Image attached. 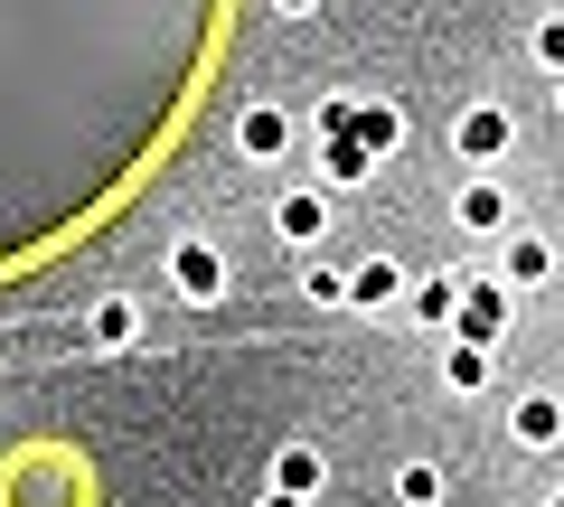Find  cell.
<instances>
[{"label":"cell","mask_w":564,"mask_h":507,"mask_svg":"<svg viewBox=\"0 0 564 507\" xmlns=\"http://www.w3.org/2000/svg\"><path fill=\"white\" fill-rule=\"evenodd\" d=\"M508 142H518V122H508V103H470L462 122H452V151H462V161H508Z\"/></svg>","instance_id":"6da1fadb"},{"label":"cell","mask_w":564,"mask_h":507,"mask_svg":"<svg viewBox=\"0 0 564 507\" xmlns=\"http://www.w3.org/2000/svg\"><path fill=\"white\" fill-rule=\"evenodd\" d=\"M170 291H180V301H226V254L207 235H188L180 254H170Z\"/></svg>","instance_id":"7a4b0ae2"},{"label":"cell","mask_w":564,"mask_h":507,"mask_svg":"<svg viewBox=\"0 0 564 507\" xmlns=\"http://www.w3.org/2000/svg\"><path fill=\"white\" fill-rule=\"evenodd\" d=\"M508 329V291L499 283H462V301H452V339L462 348H489Z\"/></svg>","instance_id":"3957f363"},{"label":"cell","mask_w":564,"mask_h":507,"mask_svg":"<svg viewBox=\"0 0 564 507\" xmlns=\"http://www.w3.org/2000/svg\"><path fill=\"white\" fill-rule=\"evenodd\" d=\"M452 225H462V235H508V188L489 179V169L462 179V188H452Z\"/></svg>","instance_id":"277c9868"},{"label":"cell","mask_w":564,"mask_h":507,"mask_svg":"<svg viewBox=\"0 0 564 507\" xmlns=\"http://www.w3.org/2000/svg\"><path fill=\"white\" fill-rule=\"evenodd\" d=\"M236 151L245 161H282V151H292V113H282V103H245L236 113Z\"/></svg>","instance_id":"5b68a950"},{"label":"cell","mask_w":564,"mask_h":507,"mask_svg":"<svg viewBox=\"0 0 564 507\" xmlns=\"http://www.w3.org/2000/svg\"><path fill=\"white\" fill-rule=\"evenodd\" d=\"M545 273H555V244H545V235H508V244H499V273H489V283H499V291H536Z\"/></svg>","instance_id":"8992f818"},{"label":"cell","mask_w":564,"mask_h":507,"mask_svg":"<svg viewBox=\"0 0 564 507\" xmlns=\"http://www.w3.org/2000/svg\"><path fill=\"white\" fill-rule=\"evenodd\" d=\"M85 339H95L104 357H122V348L141 339V301H122V291H104V301L85 310Z\"/></svg>","instance_id":"52a82bcc"},{"label":"cell","mask_w":564,"mask_h":507,"mask_svg":"<svg viewBox=\"0 0 564 507\" xmlns=\"http://www.w3.org/2000/svg\"><path fill=\"white\" fill-rule=\"evenodd\" d=\"M273 235L282 244H321L329 235V198H321V188H292V198L273 207Z\"/></svg>","instance_id":"ba28073f"},{"label":"cell","mask_w":564,"mask_h":507,"mask_svg":"<svg viewBox=\"0 0 564 507\" xmlns=\"http://www.w3.org/2000/svg\"><path fill=\"white\" fill-rule=\"evenodd\" d=\"M508 432H518V451H555L564 442V405H555V395H518Z\"/></svg>","instance_id":"9c48e42d"},{"label":"cell","mask_w":564,"mask_h":507,"mask_svg":"<svg viewBox=\"0 0 564 507\" xmlns=\"http://www.w3.org/2000/svg\"><path fill=\"white\" fill-rule=\"evenodd\" d=\"M348 142H358L367 161H386V151L404 142V113L395 103H348Z\"/></svg>","instance_id":"30bf717a"},{"label":"cell","mask_w":564,"mask_h":507,"mask_svg":"<svg viewBox=\"0 0 564 507\" xmlns=\"http://www.w3.org/2000/svg\"><path fill=\"white\" fill-rule=\"evenodd\" d=\"M321 480H329V470H321V451H311V442H292L273 461V498H302L311 507V488H321Z\"/></svg>","instance_id":"8fae6325"},{"label":"cell","mask_w":564,"mask_h":507,"mask_svg":"<svg viewBox=\"0 0 564 507\" xmlns=\"http://www.w3.org/2000/svg\"><path fill=\"white\" fill-rule=\"evenodd\" d=\"M348 301H358V310H395V301H404V273L377 254V264H358V273H348Z\"/></svg>","instance_id":"7c38bea8"},{"label":"cell","mask_w":564,"mask_h":507,"mask_svg":"<svg viewBox=\"0 0 564 507\" xmlns=\"http://www.w3.org/2000/svg\"><path fill=\"white\" fill-rule=\"evenodd\" d=\"M367 169H377V161H367V151H358V142H348V132H339V142H329V151H321V179H329V188H358V179H367Z\"/></svg>","instance_id":"4fadbf2b"},{"label":"cell","mask_w":564,"mask_h":507,"mask_svg":"<svg viewBox=\"0 0 564 507\" xmlns=\"http://www.w3.org/2000/svg\"><path fill=\"white\" fill-rule=\"evenodd\" d=\"M395 498L404 507H443V470H433V461H404L395 470Z\"/></svg>","instance_id":"5bb4252c"},{"label":"cell","mask_w":564,"mask_h":507,"mask_svg":"<svg viewBox=\"0 0 564 507\" xmlns=\"http://www.w3.org/2000/svg\"><path fill=\"white\" fill-rule=\"evenodd\" d=\"M452 301H462V283H452V273H433V283H414V320L452 329Z\"/></svg>","instance_id":"9a60e30c"},{"label":"cell","mask_w":564,"mask_h":507,"mask_svg":"<svg viewBox=\"0 0 564 507\" xmlns=\"http://www.w3.org/2000/svg\"><path fill=\"white\" fill-rule=\"evenodd\" d=\"M527 57H536L545 76H564V20H536V29H527Z\"/></svg>","instance_id":"2e32d148"},{"label":"cell","mask_w":564,"mask_h":507,"mask_svg":"<svg viewBox=\"0 0 564 507\" xmlns=\"http://www.w3.org/2000/svg\"><path fill=\"white\" fill-rule=\"evenodd\" d=\"M443 376H452V395H470V386L489 376V348H462V339H452V366H443Z\"/></svg>","instance_id":"e0dca14e"},{"label":"cell","mask_w":564,"mask_h":507,"mask_svg":"<svg viewBox=\"0 0 564 507\" xmlns=\"http://www.w3.org/2000/svg\"><path fill=\"white\" fill-rule=\"evenodd\" d=\"M273 10H282V20H311V10H321V0H273Z\"/></svg>","instance_id":"ac0fdd59"},{"label":"cell","mask_w":564,"mask_h":507,"mask_svg":"<svg viewBox=\"0 0 564 507\" xmlns=\"http://www.w3.org/2000/svg\"><path fill=\"white\" fill-rule=\"evenodd\" d=\"M263 507H302V498H263Z\"/></svg>","instance_id":"d6986e66"},{"label":"cell","mask_w":564,"mask_h":507,"mask_svg":"<svg viewBox=\"0 0 564 507\" xmlns=\"http://www.w3.org/2000/svg\"><path fill=\"white\" fill-rule=\"evenodd\" d=\"M545 507H564V488H555V498H545Z\"/></svg>","instance_id":"ffe728a7"},{"label":"cell","mask_w":564,"mask_h":507,"mask_svg":"<svg viewBox=\"0 0 564 507\" xmlns=\"http://www.w3.org/2000/svg\"><path fill=\"white\" fill-rule=\"evenodd\" d=\"M555 103H564V76H555Z\"/></svg>","instance_id":"44dd1931"}]
</instances>
